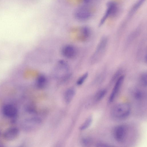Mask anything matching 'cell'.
<instances>
[{
	"mask_svg": "<svg viewBox=\"0 0 147 147\" xmlns=\"http://www.w3.org/2000/svg\"><path fill=\"white\" fill-rule=\"evenodd\" d=\"M131 110V106L128 103L123 102L118 104L112 108L111 114L115 119L122 120L127 117Z\"/></svg>",
	"mask_w": 147,
	"mask_h": 147,
	"instance_id": "obj_1",
	"label": "cell"
},
{
	"mask_svg": "<svg viewBox=\"0 0 147 147\" xmlns=\"http://www.w3.org/2000/svg\"><path fill=\"white\" fill-rule=\"evenodd\" d=\"M119 11V6L116 2L113 1H108L106 4V10L100 20L99 26H102L108 18L117 16Z\"/></svg>",
	"mask_w": 147,
	"mask_h": 147,
	"instance_id": "obj_2",
	"label": "cell"
},
{
	"mask_svg": "<svg viewBox=\"0 0 147 147\" xmlns=\"http://www.w3.org/2000/svg\"><path fill=\"white\" fill-rule=\"evenodd\" d=\"M93 14V12L89 6L82 4L75 10L74 16L77 20L83 22L91 18Z\"/></svg>",
	"mask_w": 147,
	"mask_h": 147,
	"instance_id": "obj_3",
	"label": "cell"
},
{
	"mask_svg": "<svg viewBox=\"0 0 147 147\" xmlns=\"http://www.w3.org/2000/svg\"><path fill=\"white\" fill-rule=\"evenodd\" d=\"M108 39L106 37L101 38L91 57V60L92 63L97 62L101 58L105 51Z\"/></svg>",
	"mask_w": 147,
	"mask_h": 147,
	"instance_id": "obj_4",
	"label": "cell"
},
{
	"mask_svg": "<svg viewBox=\"0 0 147 147\" xmlns=\"http://www.w3.org/2000/svg\"><path fill=\"white\" fill-rule=\"evenodd\" d=\"M127 134V129L123 125L116 126L113 130V136L115 140L120 143L123 142L126 139Z\"/></svg>",
	"mask_w": 147,
	"mask_h": 147,
	"instance_id": "obj_5",
	"label": "cell"
},
{
	"mask_svg": "<svg viewBox=\"0 0 147 147\" xmlns=\"http://www.w3.org/2000/svg\"><path fill=\"white\" fill-rule=\"evenodd\" d=\"M2 112L5 117L14 119L17 117L18 110L13 105L7 104L5 105L3 107Z\"/></svg>",
	"mask_w": 147,
	"mask_h": 147,
	"instance_id": "obj_6",
	"label": "cell"
},
{
	"mask_svg": "<svg viewBox=\"0 0 147 147\" xmlns=\"http://www.w3.org/2000/svg\"><path fill=\"white\" fill-rule=\"evenodd\" d=\"M124 78V76L121 75L117 78L109 98V102H112L114 100L122 86Z\"/></svg>",
	"mask_w": 147,
	"mask_h": 147,
	"instance_id": "obj_7",
	"label": "cell"
},
{
	"mask_svg": "<svg viewBox=\"0 0 147 147\" xmlns=\"http://www.w3.org/2000/svg\"><path fill=\"white\" fill-rule=\"evenodd\" d=\"M63 55L67 58H74L76 55L77 51L76 48L73 45H67L63 46L61 50Z\"/></svg>",
	"mask_w": 147,
	"mask_h": 147,
	"instance_id": "obj_8",
	"label": "cell"
},
{
	"mask_svg": "<svg viewBox=\"0 0 147 147\" xmlns=\"http://www.w3.org/2000/svg\"><path fill=\"white\" fill-rule=\"evenodd\" d=\"M19 130L18 128L12 127L9 128L3 134L4 138L6 140H11L16 138L18 135Z\"/></svg>",
	"mask_w": 147,
	"mask_h": 147,
	"instance_id": "obj_9",
	"label": "cell"
},
{
	"mask_svg": "<svg viewBox=\"0 0 147 147\" xmlns=\"http://www.w3.org/2000/svg\"><path fill=\"white\" fill-rule=\"evenodd\" d=\"M91 33V30L89 27L87 26H83L80 30L79 38L81 40H86L89 37Z\"/></svg>",
	"mask_w": 147,
	"mask_h": 147,
	"instance_id": "obj_10",
	"label": "cell"
},
{
	"mask_svg": "<svg viewBox=\"0 0 147 147\" xmlns=\"http://www.w3.org/2000/svg\"><path fill=\"white\" fill-rule=\"evenodd\" d=\"M145 0H138L133 5L129 11L127 18L131 17L141 6Z\"/></svg>",
	"mask_w": 147,
	"mask_h": 147,
	"instance_id": "obj_11",
	"label": "cell"
},
{
	"mask_svg": "<svg viewBox=\"0 0 147 147\" xmlns=\"http://www.w3.org/2000/svg\"><path fill=\"white\" fill-rule=\"evenodd\" d=\"M47 83V79L46 77L43 75L40 74L37 78L36 85L38 88L41 89L45 86Z\"/></svg>",
	"mask_w": 147,
	"mask_h": 147,
	"instance_id": "obj_12",
	"label": "cell"
},
{
	"mask_svg": "<svg viewBox=\"0 0 147 147\" xmlns=\"http://www.w3.org/2000/svg\"><path fill=\"white\" fill-rule=\"evenodd\" d=\"M75 91L73 88H70L67 90L65 92L64 98L67 103H69L74 97Z\"/></svg>",
	"mask_w": 147,
	"mask_h": 147,
	"instance_id": "obj_13",
	"label": "cell"
},
{
	"mask_svg": "<svg viewBox=\"0 0 147 147\" xmlns=\"http://www.w3.org/2000/svg\"><path fill=\"white\" fill-rule=\"evenodd\" d=\"M92 121V117L91 116H89L81 125L80 129L81 130H83L87 129L90 125Z\"/></svg>",
	"mask_w": 147,
	"mask_h": 147,
	"instance_id": "obj_14",
	"label": "cell"
},
{
	"mask_svg": "<svg viewBox=\"0 0 147 147\" xmlns=\"http://www.w3.org/2000/svg\"><path fill=\"white\" fill-rule=\"evenodd\" d=\"M107 91L105 89H102L99 90L96 94L95 99L96 101H98L102 99L106 95Z\"/></svg>",
	"mask_w": 147,
	"mask_h": 147,
	"instance_id": "obj_15",
	"label": "cell"
},
{
	"mask_svg": "<svg viewBox=\"0 0 147 147\" xmlns=\"http://www.w3.org/2000/svg\"><path fill=\"white\" fill-rule=\"evenodd\" d=\"M88 73L86 72L80 76L77 81V84L78 85H81L82 84L87 78Z\"/></svg>",
	"mask_w": 147,
	"mask_h": 147,
	"instance_id": "obj_16",
	"label": "cell"
},
{
	"mask_svg": "<svg viewBox=\"0 0 147 147\" xmlns=\"http://www.w3.org/2000/svg\"><path fill=\"white\" fill-rule=\"evenodd\" d=\"M140 81L142 85L146 87L147 84V76L146 73H143L140 76Z\"/></svg>",
	"mask_w": 147,
	"mask_h": 147,
	"instance_id": "obj_17",
	"label": "cell"
},
{
	"mask_svg": "<svg viewBox=\"0 0 147 147\" xmlns=\"http://www.w3.org/2000/svg\"><path fill=\"white\" fill-rule=\"evenodd\" d=\"M133 95L135 98L137 100L142 99L143 96L142 92L139 90H137L135 91Z\"/></svg>",
	"mask_w": 147,
	"mask_h": 147,
	"instance_id": "obj_18",
	"label": "cell"
},
{
	"mask_svg": "<svg viewBox=\"0 0 147 147\" xmlns=\"http://www.w3.org/2000/svg\"><path fill=\"white\" fill-rule=\"evenodd\" d=\"M94 0H82V5L89 6L94 2Z\"/></svg>",
	"mask_w": 147,
	"mask_h": 147,
	"instance_id": "obj_19",
	"label": "cell"
},
{
	"mask_svg": "<svg viewBox=\"0 0 147 147\" xmlns=\"http://www.w3.org/2000/svg\"><path fill=\"white\" fill-rule=\"evenodd\" d=\"M91 142V139L88 138H85L82 140V143L84 145H88L90 144Z\"/></svg>",
	"mask_w": 147,
	"mask_h": 147,
	"instance_id": "obj_20",
	"label": "cell"
},
{
	"mask_svg": "<svg viewBox=\"0 0 147 147\" xmlns=\"http://www.w3.org/2000/svg\"><path fill=\"white\" fill-rule=\"evenodd\" d=\"M97 145L98 146L100 147H107V146H110L108 145L105 144L103 143H99Z\"/></svg>",
	"mask_w": 147,
	"mask_h": 147,
	"instance_id": "obj_21",
	"label": "cell"
}]
</instances>
